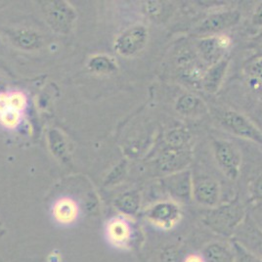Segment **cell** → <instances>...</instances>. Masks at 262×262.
I'll use <instances>...</instances> for the list:
<instances>
[{"mask_svg":"<svg viewBox=\"0 0 262 262\" xmlns=\"http://www.w3.org/2000/svg\"><path fill=\"white\" fill-rule=\"evenodd\" d=\"M163 185L175 203L187 204L193 200V175L189 169L164 176Z\"/></svg>","mask_w":262,"mask_h":262,"instance_id":"obj_6","label":"cell"},{"mask_svg":"<svg viewBox=\"0 0 262 262\" xmlns=\"http://www.w3.org/2000/svg\"><path fill=\"white\" fill-rule=\"evenodd\" d=\"M233 250L235 253L234 262H262L260 257L244 248L238 242L233 241Z\"/></svg>","mask_w":262,"mask_h":262,"instance_id":"obj_22","label":"cell"},{"mask_svg":"<svg viewBox=\"0 0 262 262\" xmlns=\"http://www.w3.org/2000/svg\"><path fill=\"white\" fill-rule=\"evenodd\" d=\"M221 125L230 133L262 145V132L251 120L235 111H225L220 117Z\"/></svg>","mask_w":262,"mask_h":262,"instance_id":"obj_3","label":"cell"},{"mask_svg":"<svg viewBox=\"0 0 262 262\" xmlns=\"http://www.w3.org/2000/svg\"><path fill=\"white\" fill-rule=\"evenodd\" d=\"M52 213L56 221L59 223L70 224L77 219L78 214L77 203L68 198L60 199L55 203Z\"/></svg>","mask_w":262,"mask_h":262,"instance_id":"obj_17","label":"cell"},{"mask_svg":"<svg viewBox=\"0 0 262 262\" xmlns=\"http://www.w3.org/2000/svg\"><path fill=\"white\" fill-rule=\"evenodd\" d=\"M180 251L175 247L166 248L162 253V262H182Z\"/></svg>","mask_w":262,"mask_h":262,"instance_id":"obj_23","label":"cell"},{"mask_svg":"<svg viewBox=\"0 0 262 262\" xmlns=\"http://www.w3.org/2000/svg\"><path fill=\"white\" fill-rule=\"evenodd\" d=\"M149 13L152 14L154 16H157L161 13L162 6L159 2H149Z\"/></svg>","mask_w":262,"mask_h":262,"instance_id":"obj_25","label":"cell"},{"mask_svg":"<svg viewBox=\"0 0 262 262\" xmlns=\"http://www.w3.org/2000/svg\"><path fill=\"white\" fill-rule=\"evenodd\" d=\"M167 147L173 149H188L190 135L181 128H175L169 131L165 137Z\"/></svg>","mask_w":262,"mask_h":262,"instance_id":"obj_21","label":"cell"},{"mask_svg":"<svg viewBox=\"0 0 262 262\" xmlns=\"http://www.w3.org/2000/svg\"><path fill=\"white\" fill-rule=\"evenodd\" d=\"M206 71V65L189 53L180 56L178 59L179 76L190 84H201Z\"/></svg>","mask_w":262,"mask_h":262,"instance_id":"obj_12","label":"cell"},{"mask_svg":"<svg viewBox=\"0 0 262 262\" xmlns=\"http://www.w3.org/2000/svg\"><path fill=\"white\" fill-rule=\"evenodd\" d=\"M192 162V154L189 149H173L166 147L158 159V168L164 176L173 174L187 169Z\"/></svg>","mask_w":262,"mask_h":262,"instance_id":"obj_10","label":"cell"},{"mask_svg":"<svg viewBox=\"0 0 262 262\" xmlns=\"http://www.w3.org/2000/svg\"><path fill=\"white\" fill-rule=\"evenodd\" d=\"M241 14L238 11H226L209 15L199 26L193 33L201 38L219 35V33L234 27L240 21Z\"/></svg>","mask_w":262,"mask_h":262,"instance_id":"obj_5","label":"cell"},{"mask_svg":"<svg viewBox=\"0 0 262 262\" xmlns=\"http://www.w3.org/2000/svg\"><path fill=\"white\" fill-rule=\"evenodd\" d=\"M182 262H205L202 254H196V253H192L188 254Z\"/></svg>","mask_w":262,"mask_h":262,"instance_id":"obj_26","label":"cell"},{"mask_svg":"<svg viewBox=\"0 0 262 262\" xmlns=\"http://www.w3.org/2000/svg\"><path fill=\"white\" fill-rule=\"evenodd\" d=\"M220 186L219 181L211 176H193V200L201 206L215 208L220 200Z\"/></svg>","mask_w":262,"mask_h":262,"instance_id":"obj_8","label":"cell"},{"mask_svg":"<svg viewBox=\"0 0 262 262\" xmlns=\"http://www.w3.org/2000/svg\"><path fill=\"white\" fill-rule=\"evenodd\" d=\"M234 241L262 259V231L244 222L234 234Z\"/></svg>","mask_w":262,"mask_h":262,"instance_id":"obj_14","label":"cell"},{"mask_svg":"<svg viewBox=\"0 0 262 262\" xmlns=\"http://www.w3.org/2000/svg\"><path fill=\"white\" fill-rule=\"evenodd\" d=\"M230 43L229 38L225 35L203 37L196 41V52L200 60L205 65L210 67L225 58Z\"/></svg>","mask_w":262,"mask_h":262,"instance_id":"obj_7","label":"cell"},{"mask_svg":"<svg viewBox=\"0 0 262 262\" xmlns=\"http://www.w3.org/2000/svg\"><path fill=\"white\" fill-rule=\"evenodd\" d=\"M247 80L252 90L262 92V59L249 66L247 70Z\"/></svg>","mask_w":262,"mask_h":262,"instance_id":"obj_20","label":"cell"},{"mask_svg":"<svg viewBox=\"0 0 262 262\" xmlns=\"http://www.w3.org/2000/svg\"><path fill=\"white\" fill-rule=\"evenodd\" d=\"M205 262H234L233 246L222 242H213L207 245L202 251Z\"/></svg>","mask_w":262,"mask_h":262,"instance_id":"obj_16","label":"cell"},{"mask_svg":"<svg viewBox=\"0 0 262 262\" xmlns=\"http://www.w3.org/2000/svg\"><path fill=\"white\" fill-rule=\"evenodd\" d=\"M120 210L128 215L135 214L140 207V198L135 192H128L120 196L117 202Z\"/></svg>","mask_w":262,"mask_h":262,"instance_id":"obj_19","label":"cell"},{"mask_svg":"<svg viewBox=\"0 0 262 262\" xmlns=\"http://www.w3.org/2000/svg\"><path fill=\"white\" fill-rule=\"evenodd\" d=\"M107 238L114 247L125 249L130 246L133 230L125 219L116 217L112 219L107 225Z\"/></svg>","mask_w":262,"mask_h":262,"instance_id":"obj_13","label":"cell"},{"mask_svg":"<svg viewBox=\"0 0 262 262\" xmlns=\"http://www.w3.org/2000/svg\"><path fill=\"white\" fill-rule=\"evenodd\" d=\"M258 193L262 195V181L259 182V185H258Z\"/></svg>","mask_w":262,"mask_h":262,"instance_id":"obj_27","label":"cell"},{"mask_svg":"<svg viewBox=\"0 0 262 262\" xmlns=\"http://www.w3.org/2000/svg\"><path fill=\"white\" fill-rule=\"evenodd\" d=\"M182 216L181 209L175 202H161L147 212V219L157 228L170 230L175 227Z\"/></svg>","mask_w":262,"mask_h":262,"instance_id":"obj_9","label":"cell"},{"mask_svg":"<svg viewBox=\"0 0 262 262\" xmlns=\"http://www.w3.org/2000/svg\"><path fill=\"white\" fill-rule=\"evenodd\" d=\"M229 59L224 58L219 63L208 67L202 79L201 86L208 93H216L221 86L229 66Z\"/></svg>","mask_w":262,"mask_h":262,"instance_id":"obj_15","label":"cell"},{"mask_svg":"<svg viewBox=\"0 0 262 262\" xmlns=\"http://www.w3.org/2000/svg\"><path fill=\"white\" fill-rule=\"evenodd\" d=\"M27 107L28 98L21 91L0 93V124L8 129L16 128Z\"/></svg>","mask_w":262,"mask_h":262,"instance_id":"obj_2","label":"cell"},{"mask_svg":"<svg viewBox=\"0 0 262 262\" xmlns=\"http://www.w3.org/2000/svg\"><path fill=\"white\" fill-rule=\"evenodd\" d=\"M252 24L257 27H262V3L258 5L252 16Z\"/></svg>","mask_w":262,"mask_h":262,"instance_id":"obj_24","label":"cell"},{"mask_svg":"<svg viewBox=\"0 0 262 262\" xmlns=\"http://www.w3.org/2000/svg\"><path fill=\"white\" fill-rule=\"evenodd\" d=\"M215 161L220 170L231 180L237 179L241 168V154L234 144L227 141L213 143Z\"/></svg>","mask_w":262,"mask_h":262,"instance_id":"obj_4","label":"cell"},{"mask_svg":"<svg viewBox=\"0 0 262 262\" xmlns=\"http://www.w3.org/2000/svg\"><path fill=\"white\" fill-rule=\"evenodd\" d=\"M148 41V30L144 26H134L120 35L115 48L118 53L129 57L141 51Z\"/></svg>","mask_w":262,"mask_h":262,"instance_id":"obj_11","label":"cell"},{"mask_svg":"<svg viewBox=\"0 0 262 262\" xmlns=\"http://www.w3.org/2000/svg\"><path fill=\"white\" fill-rule=\"evenodd\" d=\"M245 219V209L238 200L209 209L203 221L208 228L222 236H234Z\"/></svg>","mask_w":262,"mask_h":262,"instance_id":"obj_1","label":"cell"},{"mask_svg":"<svg viewBox=\"0 0 262 262\" xmlns=\"http://www.w3.org/2000/svg\"><path fill=\"white\" fill-rule=\"evenodd\" d=\"M175 109L180 115L194 116L205 109V104L195 94L185 93L176 101Z\"/></svg>","mask_w":262,"mask_h":262,"instance_id":"obj_18","label":"cell"}]
</instances>
